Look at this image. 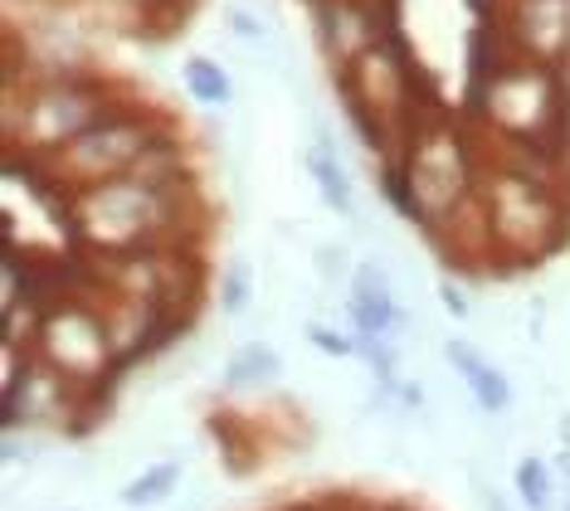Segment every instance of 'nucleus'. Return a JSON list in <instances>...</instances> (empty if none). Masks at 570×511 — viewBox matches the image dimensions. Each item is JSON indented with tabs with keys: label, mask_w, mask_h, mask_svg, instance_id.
<instances>
[{
	"label": "nucleus",
	"mask_w": 570,
	"mask_h": 511,
	"mask_svg": "<svg viewBox=\"0 0 570 511\" xmlns=\"http://www.w3.org/2000/svg\"><path fill=\"white\" fill-rule=\"evenodd\" d=\"M127 102L137 98H127L118 78H102L98 69L55 73L30 88H6V141L10 151L24 156H55Z\"/></svg>",
	"instance_id": "1"
},
{
	"label": "nucleus",
	"mask_w": 570,
	"mask_h": 511,
	"mask_svg": "<svg viewBox=\"0 0 570 511\" xmlns=\"http://www.w3.org/2000/svg\"><path fill=\"white\" fill-rule=\"evenodd\" d=\"M171 117L151 102H127L112 117L94 122L83 137H73L69 147H59L55 156H40V161L55 170L69 190H88V186H102V180H118L132 170V161L151 147L157 137L171 132Z\"/></svg>",
	"instance_id": "2"
},
{
	"label": "nucleus",
	"mask_w": 570,
	"mask_h": 511,
	"mask_svg": "<svg viewBox=\"0 0 570 511\" xmlns=\"http://www.w3.org/2000/svg\"><path fill=\"white\" fill-rule=\"evenodd\" d=\"M35 356H45L73 390H94V385H108V380L122 385L108 326H102L94 303L49 307L45 322H40V336H35Z\"/></svg>",
	"instance_id": "3"
},
{
	"label": "nucleus",
	"mask_w": 570,
	"mask_h": 511,
	"mask_svg": "<svg viewBox=\"0 0 570 511\" xmlns=\"http://www.w3.org/2000/svg\"><path fill=\"white\" fill-rule=\"evenodd\" d=\"M444 361L453 365V375L473 390V400H478V410H483V414H508L512 410V380L502 375L498 365H492L483 351L473 346V341L444 336Z\"/></svg>",
	"instance_id": "4"
},
{
	"label": "nucleus",
	"mask_w": 570,
	"mask_h": 511,
	"mask_svg": "<svg viewBox=\"0 0 570 511\" xmlns=\"http://www.w3.org/2000/svg\"><path fill=\"white\" fill-rule=\"evenodd\" d=\"M303 166H307V176L317 180V195L327 200L332 215H342L356 234H366V219H361L356 186H352V176H346V166H342V151H327V147H317L313 141V147L303 151Z\"/></svg>",
	"instance_id": "5"
},
{
	"label": "nucleus",
	"mask_w": 570,
	"mask_h": 511,
	"mask_svg": "<svg viewBox=\"0 0 570 511\" xmlns=\"http://www.w3.org/2000/svg\"><path fill=\"white\" fill-rule=\"evenodd\" d=\"M283 375V356L268 341H244V346L235 351V356L225 361V385L229 390H254V385H274V380Z\"/></svg>",
	"instance_id": "6"
},
{
	"label": "nucleus",
	"mask_w": 570,
	"mask_h": 511,
	"mask_svg": "<svg viewBox=\"0 0 570 511\" xmlns=\"http://www.w3.org/2000/svg\"><path fill=\"white\" fill-rule=\"evenodd\" d=\"M180 83H186V94L205 102V108H229L235 102V78L225 73V63H215L210 55H190L180 63Z\"/></svg>",
	"instance_id": "7"
},
{
	"label": "nucleus",
	"mask_w": 570,
	"mask_h": 511,
	"mask_svg": "<svg viewBox=\"0 0 570 511\" xmlns=\"http://www.w3.org/2000/svg\"><path fill=\"white\" fill-rule=\"evenodd\" d=\"M215 303L225 317H244L254 307V264L244 254H229L225 268H219V283H215Z\"/></svg>",
	"instance_id": "8"
},
{
	"label": "nucleus",
	"mask_w": 570,
	"mask_h": 511,
	"mask_svg": "<svg viewBox=\"0 0 570 511\" xmlns=\"http://www.w3.org/2000/svg\"><path fill=\"white\" fill-rule=\"evenodd\" d=\"M180 482V458H166V463H151L141 478H132L122 488V507H157L171 497V488Z\"/></svg>",
	"instance_id": "9"
},
{
	"label": "nucleus",
	"mask_w": 570,
	"mask_h": 511,
	"mask_svg": "<svg viewBox=\"0 0 570 511\" xmlns=\"http://www.w3.org/2000/svg\"><path fill=\"white\" fill-rule=\"evenodd\" d=\"M517 492H522V502L531 511H556V497H551V473H547V463H537V458H522L517 463Z\"/></svg>",
	"instance_id": "10"
},
{
	"label": "nucleus",
	"mask_w": 570,
	"mask_h": 511,
	"mask_svg": "<svg viewBox=\"0 0 570 511\" xmlns=\"http://www.w3.org/2000/svg\"><path fill=\"white\" fill-rule=\"evenodd\" d=\"M313 268H317V278L322 283H352V273H356V264H352V244H317L313 248Z\"/></svg>",
	"instance_id": "11"
},
{
	"label": "nucleus",
	"mask_w": 570,
	"mask_h": 511,
	"mask_svg": "<svg viewBox=\"0 0 570 511\" xmlns=\"http://www.w3.org/2000/svg\"><path fill=\"white\" fill-rule=\"evenodd\" d=\"M303 336L313 341L317 351H327V356H356V336H346V332H336V326H327V322H307L303 326Z\"/></svg>",
	"instance_id": "12"
},
{
	"label": "nucleus",
	"mask_w": 570,
	"mask_h": 511,
	"mask_svg": "<svg viewBox=\"0 0 570 511\" xmlns=\"http://www.w3.org/2000/svg\"><path fill=\"white\" fill-rule=\"evenodd\" d=\"M439 303H444V312H449V317H459V322H469V317H473V303H469V293H463V287L453 283V278H444V283H439Z\"/></svg>",
	"instance_id": "13"
},
{
	"label": "nucleus",
	"mask_w": 570,
	"mask_h": 511,
	"mask_svg": "<svg viewBox=\"0 0 570 511\" xmlns=\"http://www.w3.org/2000/svg\"><path fill=\"white\" fill-rule=\"evenodd\" d=\"M547 336V297H531L527 307V341H541Z\"/></svg>",
	"instance_id": "14"
},
{
	"label": "nucleus",
	"mask_w": 570,
	"mask_h": 511,
	"mask_svg": "<svg viewBox=\"0 0 570 511\" xmlns=\"http://www.w3.org/2000/svg\"><path fill=\"white\" fill-rule=\"evenodd\" d=\"M556 429H561V443L570 449V410H561V414H556Z\"/></svg>",
	"instance_id": "15"
},
{
	"label": "nucleus",
	"mask_w": 570,
	"mask_h": 511,
	"mask_svg": "<svg viewBox=\"0 0 570 511\" xmlns=\"http://www.w3.org/2000/svg\"><path fill=\"white\" fill-rule=\"evenodd\" d=\"M483 507H488V511H512V507H508V502H502V497H498V492H483Z\"/></svg>",
	"instance_id": "16"
},
{
	"label": "nucleus",
	"mask_w": 570,
	"mask_h": 511,
	"mask_svg": "<svg viewBox=\"0 0 570 511\" xmlns=\"http://www.w3.org/2000/svg\"><path fill=\"white\" fill-rule=\"evenodd\" d=\"M561 468H566V478H570V449H561Z\"/></svg>",
	"instance_id": "17"
},
{
	"label": "nucleus",
	"mask_w": 570,
	"mask_h": 511,
	"mask_svg": "<svg viewBox=\"0 0 570 511\" xmlns=\"http://www.w3.org/2000/svg\"><path fill=\"white\" fill-rule=\"evenodd\" d=\"M561 511H570V497H566V502H561Z\"/></svg>",
	"instance_id": "18"
}]
</instances>
